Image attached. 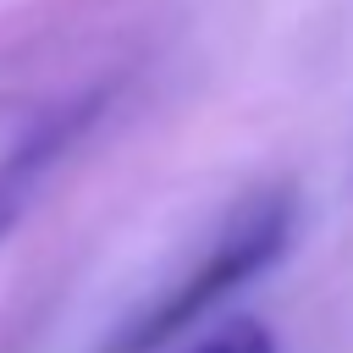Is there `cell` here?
I'll use <instances>...</instances> for the list:
<instances>
[{"mask_svg": "<svg viewBox=\"0 0 353 353\" xmlns=\"http://www.w3.org/2000/svg\"><path fill=\"white\" fill-rule=\"evenodd\" d=\"M88 121H94V99H88V105H66V110L44 116V121L0 160V243H6L11 226L28 215V204L39 199L44 176L61 165V154L72 149V138H77Z\"/></svg>", "mask_w": 353, "mask_h": 353, "instance_id": "obj_2", "label": "cell"}, {"mask_svg": "<svg viewBox=\"0 0 353 353\" xmlns=\"http://www.w3.org/2000/svg\"><path fill=\"white\" fill-rule=\"evenodd\" d=\"M287 237H292V193H287V188L254 193V199L232 215V226L210 243V254H204L176 287H165L127 331H116V342H110L105 353H154V347H165L176 331H188L193 320H204L226 292H237L248 276H259V270L287 248Z\"/></svg>", "mask_w": 353, "mask_h": 353, "instance_id": "obj_1", "label": "cell"}, {"mask_svg": "<svg viewBox=\"0 0 353 353\" xmlns=\"http://www.w3.org/2000/svg\"><path fill=\"white\" fill-rule=\"evenodd\" d=\"M188 353H276V331L259 325V320H226L221 331H210Z\"/></svg>", "mask_w": 353, "mask_h": 353, "instance_id": "obj_3", "label": "cell"}]
</instances>
